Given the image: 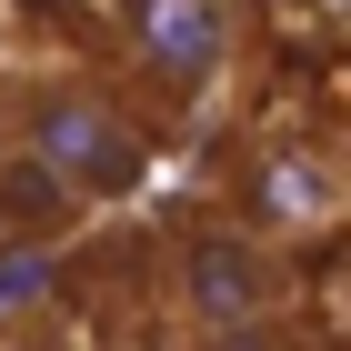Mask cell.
<instances>
[{
  "label": "cell",
  "instance_id": "cell-1",
  "mask_svg": "<svg viewBox=\"0 0 351 351\" xmlns=\"http://www.w3.org/2000/svg\"><path fill=\"white\" fill-rule=\"evenodd\" d=\"M30 151L71 191H131L141 181V141H131V121L101 90H51V101L30 110Z\"/></svg>",
  "mask_w": 351,
  "mask_h": 351
},
{
  "label": "cell",
  "instance_id": "cell-4",
  "mask_svg": "<svg viewBox=\"0 0 351 351\" xmlns=\"http://www.w3.org/2000/svg\"><path fill=\"white\" fill-rule=\"evenodd\" d=\"M331 211V171L311 151H261V221L271 231H311Z\"/></svg>",
  "mask_w": 351,
  "mask_h": 351
},
{
  "label": "cell",
  "instance_id": "cell-3",
  "mask_svg": "<svg viewBox=\"0 0 351 351\" xmlns=\"http://www.w3.org/2000/svg\"><path fill=\"white\" fill-rule=\"evenodd\" d=\"M131 40H141V60L161 71L171 90H201L221 71V0H131Z\"/></svg>",
  "mask_w": 351,
  "mask_h": 351
},
{
  "label": "cell",
  "instance_id": "cell-2",
  "mask_svg": "<svg viewBox=\"0 0 351 351\" xmlns=\"http://www.w3.org/2000/svg\"><path fill=\"white\" fill-rule=\"evenodd\" d=\"M271 251L251 241V231H201V241L181 251V311L211 331H261L271 322Z\"/></svg>",
  "mask_w": 351,
  "mask_h": 351
}]
</instances>
